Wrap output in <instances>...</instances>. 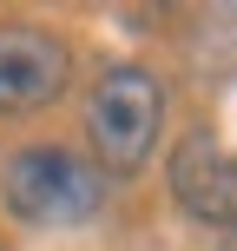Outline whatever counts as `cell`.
Wrapping results in <instances>:
<instances>
[{"label":"cell","instance_id":"5","mask_svg":"<svg viewBox=\"0 0 237 251\" xmlns=\"http://www.w3.org/2000/svg\"><path fill=\"white\" fill-rule=\"evenodd\" d=\"M217 251H237V231H224V245H217Z\"/></svg>","mask_w":237,"mask_h":251},{"label":"cell","instance_id":"1","mask_svg":"<svg viewBox=\"0 0 237 251\" xmlns=\"http://www.w3.org/2000/svg\"><path fill=\"white\" fill-rule=\"evenodd\" d=\"M0 192L26 225H79V218L99 212L106 178L66 146H26V152H13Z\"/></svg>","mask_w":237,"mask_h":251},{"label":"cell","instance_id":"3","mask_svg":"<svg viewBox=\"0 0 237 251\" xmlns=\"http://www.w3.org/2000/svg\"><path fill=\"white\" fill-rule=\"evenodd\" d=\"M73 79L66 40L40 26H0V113H40L53 106Z\"/></svg>","mask_w":237,"mask_h":251},{"label":"cell","instance_id":"4","mask_svg":"<svg viewBox=\"0 0 237 251\" xmlns=\"http://www.w3.org/2000/svg\"><path fill=\"white\" fill-rule=\"evenodd\" d=\"M172 199L198 225L237 231V152L211 146V139H185L172 152Z\"/></svg>","mask_w":237,"mask_h":251},{"label":"cell","instance_id":"2","mask_svg":"<svg viewBox=\"0 0 237 251\" xmlns=\"http://www.w3.org/2000/svg\"><path fill=\"white\" fill-rule=\"evenodd\" d=\"M92 146L112 172H132L145 165V152L158 146V126H165V93L145 66H112V73L92 86Z\"/></svg>","mask_w":237,"mask_h":251}]
</instances>
